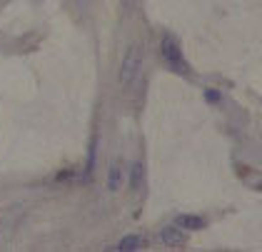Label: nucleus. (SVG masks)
Listing matches in <instances>:
<instances>
[{
	"instance_id": "nucleus-1",
	"label": "nucleus",
	"mask_w": 262,
	"mask_h": 252,
	"mask_svg": "<svg viewBox=\"0 0 262 252\" xmlns=\"http://www.w3.org/2000/svg\"><path fill=\"white\" fill-rule=\"evenodd\" d=\"M140 68H142V55H140V48L138 45H130L122 55L120 62V73H118V82H120L122 90L133 88L135 80L140 78Z\"/></svg>"
},
{
	"instance_id": "nucleus-2",
	"label": "nucleus",
	"mask_w": 262,
	"mask_h": 252,
	"mask_svg": "<svg viewBox=\"0 0 262 252\" xmlns=\"http://www.w3.org/2000/svg\"><path fill=\"white\" fill-rule=\"evenodd\" d=\"M160 55H162V60L175 70V73H187V62H185V58H182L180 45H178V40L172 38V35H162Z\"/></svg>"
},
{
	"instance_id": "nucleus-3",
	"label": "nucleus",
	"mask_w": 262,
	"mask_h": 252,
	"mask_svg": "<svg viewBox=\"0 0 262 252\" xmlns=\"http://www.w3.org/2000/svg\"><path fill=\"white\" fill-rule=\"evenodd\" d=\"M160 240L167 245V247H182L187 237H185V233H182L178 225H170V227H165L160 233Z\"/></svg>"
},
{
	"instance_id": "nucleus-4",
	"label": "nucleus",
	"mask_w": 262,
	"mask_h": 252,
	"mask_svg": "<svg viewBox=\"0 0 262 252\" xmlns=\"http://www.w3.org/2000/svg\"><path fill=\"white\" fill-rule=\"evenodd\" d=\"M142 247H147V240H142L140 235H127V237H122L120 242H118V247H115V250L135 252V250H142Z\"/></svg>"
},
{
	"instance_id": "nucleus-5",
	"label": "nucleus",
	"mask_w": 262,
	"mask_h": 252,
	"mask_svg": "<svg viewBox=\"0 0 262 252\" xmlns=\"http://www.w3.org/2000/svg\"><path fill=\"white\" fill-rule=\"evenodd\" d=\"M175 225L180 230H202L205 227V220L198 217V215H178L175 217Z\"/></svg>"
},
{
	"instance_id": "nucleus-6",
	"label": "nucleus",
	"mask_w": 262,
	"mask_h": 252,
	"mask_svg": "<svg viewBox=\"0 0 262 252\" xmlns=\"http://www.w3.org/2000/svg\"><path fill=\"white\" fill-rule=\"evenodd\" d=\"M142 180H145V165L142 162H133L130 165V190L138 193L142 187Z\"/></svg>"
},
{
	"instance_id": "nucleus-7",
	"label": "nucleus",
	"mask_w": 262,
	"mask_h": 252,
	"mask_svg": "<svg viewBox=\"0 0 262 252\" xmlns=\"http://www.w3.org/2000/svg\"><path fill=\"white\" fill-rule=\"evenodd\" d=\"M120 180H122V167L118 160H113V165H110V173H107V190L110 193H115L118 187H120Z\"/></svg>"
},
{
	"instance_id": "nucleus-8",
	"label": "nucleus",
	"mask_w": 262,
	"mask_h": 252,
	"mask_svg": "<svg viewBox=\"0 0 262 252\" xmlns=\"http://www.w3.org/2000/svg\"><path fill=\"white\" fill-rule=\"evenodd\" d=\"M95 155H98V137H93V142H90V155H88L85 177H90V175H93V167H95Z\"/></svg>"
},
{
	"instance_id": "nucleus-9",
	"label": "nucleus",
	"mask_w": 262,
	"mask_h": 252,
	"mask_svg": "<svg viewBox=\"0 0 262 252\" xmlns=\"http://www.w3.org/2000/svg\"><path fill=\"white\" fill-rule=\"evenodd\" d=\"M75 177V170H62V173L55 175V182H65V180H73Z\"/></svg>"
},
{
	"instance_id": "nucleus-10",
	"label": "nucleus",
	"mask_w": 262,
	"mask_h": 252,
	"mask_svg": "<svg viewBox=\"0 0 262 252\" xmlns=\"http://www.w3.org/2000/svg\"><path fill=\"white\" fill-rule=\"evenodd\" d=\"M205 100H210V102H217V100H220V93H215V90H207V93H205Z\"/></svg>"
},
{
	"instance_id": "nucleus-11",
	"label": "nucleus",
	"mask_w": 262,
	"mask_h": 252,
	"mask_svg": "<svg viewBox=\"0 0 262 252\" xmlns=\"http://www.w3.org/2000/svg\"><path fill=\"white\" fill-rule=\"evenodd\" d=\"M260 190H262V185H260Z\"/></svg>"
}]
</instances>
